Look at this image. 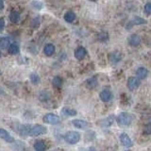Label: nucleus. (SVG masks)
Here are the masks:
<instances>
[{
  "label": "nucleus",
  "instance_id": "obj_1",
  "mask_svg": "<svg viewBox=\"0 0 151 151\" xmlns=\"http://www.w3.org/2000/svg\"><path fill=\"white\" fill-rule=\"evenodd\" d=\"M64 140L69 145H75L79 142L80 140V134L77 131H68L64 135Z\"/></svg>",
  "mask_w": 151,
  "mask_h": 151
},
{
  "label": "nucleus",
  "instance_id": "obj_2",
  "mask_svg": "<svg viewBox=\"0 0 151 151\" xmlns=\"http://www.w3.org/2000/svg\"><path fill=\"white\" fill-rule=\"evenodd\" d=\"M117 123L119 124L120 126L123 127H127L131 124L132 122V116L127 112H122L118 115L117 119H116Z\"/></svg>",
  "mask_w": 151,
  "mask_h": 151
},
{
  "label": "nucleus",
  "instance_id": "obj_3",
  "mask_svg": "<svg viewBox=\"0 0 151 151\" xmlns=\"http://www.w3.org/2000/svg\"><path fill=\"white\" fill-rule=\"evenodd\" d=\"M42 121L49 125H58L60 123V118L59 115L54 113H47L42 117Z\"/></svg>",
  "mask_w": 151,
  "mask_h": 151
},
{
  "label": "nucleus",
  "instance_id": "obj_4",
  "mask_svg": "<svg viewBox=\"0 0 151 151\" xmlns=\"http://www.w3.org/2000/svg\"><path fill=\"white\" fill-rule=\"evenodd\" d=\"M47 132L46 127L42 126V125H35L31 127V129H30V133L29 136L31 137H37V136H41V135H44Z\"/></svg>",
  "mask_w": 151,
  "mask_h": 151
},
{
  "label": "nucleus",
  "instance_id": "obj_5",
  "mask_svg": "<svg viewBox=\"0 0 151 151\" xmlns=\"http://www.w3.org/2000/svg\"><path fill=\"white\" fill-rule=\"evenodd\" d=\"M139 86H140V80L138 78L131 77L127 80V88H129L130 91H134V90H136Z\"/></svg>",
  "mask_w": 151,
  "mask_h": 151
},
{
  "label": "nucleus",
  "instance_id": "obj_6",
  "mask_svg": "<svg viewBox=\"0 0 151 151\" xmlns=\"http://www.w3.org/2000/svg\"><path fill=\"white\" fill-rule=\"evenodd\" d=\"M120 141H121V144L124 146H126V147H131L132 145H133L131 139L129 138V136L127 133H122L120 135Z\"/></svg>",
  "mask_w": 151,
  "mask_h": 151
},
{
  "label": "nucleus",
  "instance_id": "obj_7",
  "mask_svg": "<svg viewBox=\"0 0 151 151\" xmlns=\"http://www.w3.org/2000/svg\"><path fill=\"white\" fill-rule=\"evenodd\" d=\"M72 124L74 127H78V129H85L90 126V124L88 122L81 120V119H75L72 121Z\"/></svg>",
  "mask_w": 151,
  "mask_h": 151
},
{
  "label": "nucleus",
  "instance_id": "obj_8",
  "mask_svg": "<svg viewBox=\"0 0 151 151\" xmlns=\"http://www.w3.org/2000/svg\"><path fill=\"white\" fill-rule=\"evenodd\" d=\"M86 54H87V51L82 46H79L75 50V58L77 60H83L84 57L86 56Z\"/></svg>",
  "mask_w": 151,
  "mask_h": 151
},
{
  "label": "nucleus",
  "instance_id": "obj_9",
  "mask_svg": "<svg viewBox=\"0 0 151 151\" xmlns=\"http://www.w3.org/2000/svg\"><path fill=\"white\" fill-rule=\"evenodd\" d=\"M0 138L3 139L4 141L8 142V143H13L14 142L13 137L4 129H0Z\"/></svg>",
  "mask_w": 151,
  "mask_h": 151
},
{
  "label": "nucleus",
  "instance_id": "obj_10",
  "mask_svg": "<svg viewBox=\"0 0 151 151\" xmlns=\"http://www.w3.org/2000/svg\"><path fill=\"white\" fill-rule=\"evenodd\" d=\"M99 97H100V99L103 102H109L111 99V93L110 90L104 89L103 91H101L100 93H99Z\"/></svg>",
  "mask_w": 151,
  "mask_h": 151
},
{
  "label": "nucleus",
  "instance_id": "obj_11",
  "mask_svg": "<svg viewBox=\"0 0 151 151\" xmlns=\"http://www.w3.org/2000/svg\"><path fill=\"white\" fill-rule=\"evenodd\" d=\"M141 42V38L137 34H131L129 37V44L131 46H138Z\"/></svg>",
  "mask_w": 151,
  "mask_h": 151
},
{
  "label": "nucleus",
  "instance_id": "obj_12",
  "mask_svg": "<svg viewBox=\"0 0 151 151\" xmlns=\"http://www.w3.org/2000/svg\"><path fill=\"white\" fill-rule=\"evenodd\" d=\"M31 127L32 126H30V125H23V126H21L20 129H19V133H20V135L23 136V137L29 136Z\"/></svg>",
  "mask_w": 151,
  "mask_h": 151
},
{
  "label": "nucleus",
  "instance_id": "obj_13",
  "mask_svg": "<svg viewBox=\"0 0 151 151\" xmlns=\"http://www.w3.org/2000/svg\"><path fill=\"white\" fill-rule=\"evenodd\" d=\"M148 75V71L145 67H139L136 71V76L139 79H145Z\"/></svg>",
  "mask_w": 151,
  "mask_h": 151
},
{
  "label": "nucleus",
  "instance_id": "obj_14",
  "mask_svg": "<svg viewBox=\"0 0 151 151\" xmlns=\"http://www.w3.org/2000/svg\"><path fill=\"white\" fill-rule=\"evenodd\" d=\"M44 53L47 57L52 56L55 53V45L52 44H46L44 47Z\"/></svg>",
  "mask_w": 151,
  "mask_h": 151
},
{
  "label": "nucleus",
  "instance_id": "obj_15",
  "mask_svg": "<svg viewBox=\"0 0 151 151\" xmlns=\"http://www.w3.org/2000/svg\"><path fill=\"white\" fill-rule=\"evenodd\" d=\"M113 121H114V116L111 115V116H109V117L105 118V119L101 120L99 122V125L101 127H110L111 125H112Z\"/></svg>",
  "mask_w": 151,
  "mask_h": 151
},
{
  "label": "nucleus",
  "instance_id": "obj_16",
  "mask_svg": "<svg viewBox=\"0 0 151 151\" xmlns=\"http://www.w3.org/2000/svg\"><path fill=\"white\" fill-rule=\"evenodd\" d=\"M34 149L37 151H44L46 149V145L44 141L38 140L35 142V144H34Z\"/></svg>",
  "mask_w": 151,
  "mask_h": 151
},
{
  "label": "nucleus",
  "instance_id": "obj_17",
  "mask_svg": "<svg viewBox=\"0 0 151 151\" xmlns=\"http://www.w3.org/2000/svg\"><path fill=\"white\" fill-rule=\"evenodd\" d=\"M97 86V79L96 78H91L86 81V87L88 89H93Z\"/></svg>",
  "mask_w": 151,
  "mask_h": 151
},
{
  "label": "nucleus",
  "instance_id": "obj_18",
  "mask_svg": "<svg viewBox=\"0 0 151 151\" xmlns=\"http://www.w3.org/2000/svg\"><path fill=\"white\" fill-rule=\"evenodd\" d=\"M9 45H11V40H9L8 37H3L0 39V47H1L2 49L8 48Z\"/></svg>",
  "mask_w": 151,
  "mask_h": 151
},
{
  "label": "nucleus",
  "instance_id": "obj_19",
  "mask_svg": "<svg viewBox=\"0 0 151 151\" xmlns=\"http://www.w3.org/2000/svg\"><path fill=\"white\" fill-rule=\"evenodd\" d=\"M76 19V14L73 12H67L64 14V20L67 22V23H72L75 21Z\"/></svg>",
  "mask_w": 151,
  "mask_h": 151
},
{
  "label": "nucleus",
  "instance_id": "obj_20",
  "mask_svg": "<svg viewBox=\"0 0 151 151\" xmlns=\"http://www.w3.org/2000/svg\"><path fill=\"white\" fill-rule=\"evenodd\" d=\"M19 51H20V48H19V45H17V44H11L9 45V52L11 54H12V55H16V54H18L19 53Z\"/></svg>",
  "mask_w": 151,
  "mask_h": 151
},
{
  "label": "nucleus",
  "instance_id": "obj_21",
  "mask_svg": "<svg viewBox=\"0 0 151 151\" xmlns=\"http://www.w3.org/2000/svg\"><path fill=\"white\" fill-rule=\"evenodd\" d=\"M9 20H11L12 23H17L19 22V20H20V14H19V12L13 11L11 12V14H9Z\"/></svg>",
  "mask_w": 151,
  "mask_h": 151
},
{
  "label": "nucleus",
  "instance_id": "obj_22",
  "mask_svg": "<svg viewBox=\"0 0 151 151\" xmlns=\"http://www.w3.org/2000/svg\"><path fill=\"white\" fill-rule=\"evenodd\" d=\"M61 112L66 116H75L77 115V111L73 110V109H68V108H63L61 110Z\"/></svg>",
  "mask_w": 151,
  "mask_h": 151
},
{
  "label": "nucleus",
  "instance_id": "obj_23",
  "mask_svg": "<svg viewBox=\"0 0 151 151\" xmlns=\"http://www.w3.org/2000/svg\"><path fill=\"white\" fill-rule=\"evenodd\" d=\"M52 84L55 88H60L61 85H63V79L60 77H55L52 79Z\"/></svg>",
  "mask_w": 151,
  "mask_h": 151
},
{
  "label": "nucleus",
  "instance_id": "obj_24",
  "mask_svg": "<svg viewBox=\"0 0 151 151\" xmlns=\"http://www.w3.org/2000/svg\"><path fill=\"white\" fill-rule=\"evenodd\" d=\"M30 80H31V82L33 84H38L40 81V78H39V76H38L36 73H32L30 75Z\"/></svg>",
  "mask_w": 151,
  "mask_h": 151
},
{
  "label": "nucleus",
  "instance_id": "obj_25",
  "mask_svg": "<svg viewBox=\"0 0 151 151\" xmlns=\"http://www.w3.org/2000/svg\"><path fill=\"white\" fill-rule=\"evenodd\" d=\"M31 6L34 8V9H42V3L40 2V1H37V0H35V1H32Z\"/></svg>",
  "mask_w": 151,
  "mask_h": 151
},
{
  "label": "nucleus",
  "instance_id": "obj_26",
  "mask_svg": "<svg viewBox=\"0 0 151 151\" xmlns=\"http://www.w3.org/2000/svg\"><path fill=\"white\" fill-rule=\"evenodd\" d=\"M120 59H121V56H120V54H119V52H115V53H112L111 54V60H112V61H114V63H117V61H119L120 60Z\"/></svg>",
  "mask_w": 151,
  "mask_h": 151
},
{
  "label": "nucleus",
  "instance_id": "obj_27",
  "mask_svg": "<svg viewBox=\"0 0 151 151\" xmlns=\"http://www.w3.org/2000/svg\"><path fill=\"white\" fill-rule=\"evenodd\" d=\"M133 23L136 24V25H140V24H145L146 21L145 20V19L143 18H140V17H134L133 18Z\"/></svg>",
  "mask_w": 151,
  "mask_h": 151
},
{
  "label": "nucleus",
  "instance_id": "obj_28",
  "mask_svg": "<svg viewBox=\"0 0 151 151\" xmlns=\"http://www.w3.org/2000/svg\"><path fill=\"white\" fill-rule=\"evenodd\" d=\"M144 133L146 135H151V123H148V124L145 127Z\"/></svg>",
  "mask_w": 151,
  "mask_h": 151
},
{
  "label": "nucleus",
  "instance_id": "obj_29",
  "mask_svg": "<svg viewBox=\"0 0 151 151\" xmlns=\"http://www.w3.org/2000/svg\"><path fill=\"white\" fill-rule=\"evenodd\" d=\"M145 12L147 15H151V3H146L145 6Z\"/></svg>",
  "mask_w": 151,
  "mask_h": 151
},
{
  "label": "nucleus",
  "instance_id": "obj_30",
  "mask_svg": "<svg viewBox=\"0 0 151 151\" xmlns=\"http://www.w3.org/2000/svg\"><path fill=\"white\" fill-rule=\"evenodd\" d=\"M4 27H5V21H4V19L0 18V31L3 30Z\"/></svg>",
  "mask_w": 151,
  "mask_h": 151
},
{
  "label": "nucleus",
  "instance_id": "obj_31",
  "mask_svg": "<svg viewBox=\"0 0 151 151\" xmlns=\"http://www.w3.org/2000/svg\"><path fill=\"white\" fill-rule=\"evenodd\" d=\"M3 8H4V1L3 0H0V11L3 9Z\"/></svg>",
  "mask_w": 151,
  "mask_h": 151
},
{
  "label": "nucleus",
  "instance_id": "obj_32",
  "mask_svg": "<svg viewBox=\"0 0 151 151\" xmlns=\"http://www.w3.org/2000/svg\"><path fill=\"white\" fill-rule=\"evenodd\" d=\"M90 1H93L94 2V1H97V0H90Z\"/></svg>",
  "mask_w": 151,
  "mask_h": 151
},
{
  "label": "nucleus",
  "instance_id": "obj_33",
  "mask_svg": "<svg viewBox=\"0 0 151 151\" xmlns=\"http://www.w3.org/2000/svg\"><path fill=\"white\" fill-rule=\"evenodd\" d=\"M0 57H1V51H0Z\"/></svg>",
  "mask_w": 151,
  "mask_h": 151
},
{
  "label": "nucleus",
  "instance_id": "obj_34",
  "mask_svg": "<svg viewBox=\"0 0 151 151\" xmlns=\"http://www.w3.org/2000/svg\"><path fill=\"white\" fill-rule=\"evenodd\" d=\"M0 76H1V71H0Z\"/></svg>",
  "mask_w": 151,
  "mask_h": 151
}]
</instances>
